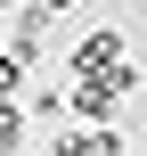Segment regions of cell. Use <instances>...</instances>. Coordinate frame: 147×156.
<instances>
[{
    "label": "cell",
    "instance_id": "1",
    "mask_svg": "<svg viewBox=\"0 0 147 156\" xmlns=\"http://www.w3.org/2000/svg\"><path fill=\"white\" fill-rule=\"evenodd\" d=\"M123 90H131V74H82V82L65 90V107H82V115H115Z\"/></svg>",
    "mask_w": 147,
    "mask_h": 156
},
{
    "label": "cell",
    "instance_id": "6",
    "mask_svg": "<svg viewBox=\"0 0 147 156\" xmlns=\"http://www.w3.org/2000/svg\"><path fill=\"white\" fill-rule=\"evenodd\" d=\"M16 74H25V66H16L8 49H0V99H16Z\"/></svg>",
    "mask_w": 147,
    "mask_h": 156
},
{
    "label": "cell",
    "instance_id": "3",
    "mask_svg": "<svg viewBox=\"0 0 147 156\" xmlns=\"http://www.w3.org/2000/svg\"><path fill=\"white\" fill-rule=\"evenodd\" d=\"M41 33H49V16H41V8H25V16H16V49H8V58L25 66V58L41 49Z\"/></svg>",
    "mask_w": 147,
    "mask_h": 156
},
{
    "label": "cell",
    "instance_id": "7",
    "mask_svg": "<svg viewBox=\"0 0 147 156\" xmlns=\"http://www.w3.org/2000/svg\"><path fill=\"white\" fill-rule=\"evenodd\" d=\"M90 156H123V132H90Z\"/></svg>",
    "mask_w": 147,
    "mask_h": 156
},
{
    "label": "cell",
    "instance_id": "5",
    "mask_svg": "<svg viewBox=\"0 0 147 156\" xmlns=\"http://www.w3.org/2000/svg\"><path fill=\"white\" fill-rule=\"evenodd\" d=\"M49 156H90V132H57V140H49Z\"/></svg>",
    "mask_w": 147,
    "mask_h": 156
},
{
    "label": "cell",
    "instance_id": "2",
    "mask_svg": "<svg viewBox=\"0 0 147 156\" xmlns=\"http://www.w3.org/2000/svg\"><path fill=\"white\" fill-rule=\"evenodd\" d=\"M115 66H123V33H90L74 49V74H115Z\"/></svg>",
    "mask_w": 147,
    "mask_h": 156
},
{
    "label": "cell",
    "instance_id": "4",
    "mask_svg": "<svg viewBox=\"0 0 147 156\" xmlns=\"http://www.w3.org/2000/svg\"><path fill=\"white\" fill-rule=\"evenodd\" d=\"M16 132H25V107H16V99H0V156L16 148Z\"/></svg>",
    "mask_w": 147,
    "mask_h": 156
},
{
    "label": "cell",
    "instance_id": "8",
    "mask_svg": "<svg viewBox=\"0 0 147 156\" xmlns=\"http://www.w3.org/2000/svg\"><path fill=\"white\" fill-rule=\"evenodd\" d=\"M0 16H8V0H0Z\"/></svg>",
    "mask_w": 147,
    "mask_h": 156
}]
</instances>
